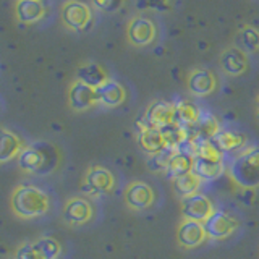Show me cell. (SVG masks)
I'll return each mask as SVG.
<instances>
[{
	"label": "cell",
	"mask_w": 259,
	"mask_h": 259,
	"mask_svg": "<svg viewBox=\"0 0 259 259\" xmlns=\"http://www.w3.org/2000/svg\"><path fill=\"white\" fill-rule=\"evenodd\" d=\"M23 151L21 140L10 130L0 128V164L18 157Z\"/></svg>",
	"instance_id": "obj_21"
},
{
	"label": "cell",
	"mask_w": 259,
	"mask_h": 259,
	"mask_svg": "<svg viewBox=\"0 0 259 259\" xmlns=\"http://www.w3.org/2000/svg\"><path fill=\"white\" fill-rule=\"evenodd\" d=\"M177 121V105L167 101H154L144 113V123L149 128H162Z\"/></svg>",
	"instance_id": "obj_9"
},
{
	"label": "cell",
	"mask_w": 259,
	"mask_h": 259,
	"mask_svg": "<svg viewBox=\"0 0 259 259\" xmlns=\"http://www.w3.org/2000/svg\"><path fill=\"white\" fill-rule=\"evenodd\" d=\"M229 175L238 186L254 190L259 186V149L251 148L232 162Z\"/></svg>",
	"instance_id": "obj_2"
},
{
	"label": "cell",
	"mask_w": 259,
	"mask_h": 259,
	"mask_svg": "<svg viewBox=\"0 0 259 259\" xmlns=\"http://www.w3.org/2000/svg\"><path fill=\"white\" fill-rule=\"evenodd\" d=\"M15 259H40L32 248V243H23L15 251Z\"/></svg>",
	"instance_id": "obj_31"
},
{
	"label": "cell",
	"mask_w": 259,
	"mask_h": 259,
	"mask_svg": "<svg viewBox=\"0 0 259 259\" xmlns=\"http://www.w3.org/2000/svg\"><path fill=\"white\" fill-rule=\"evenodd\" d=\"M204 229L207 233V238L225 240L232 237L235 230L238 229V221L230 214L224 212V210H214V214L204 222Z\"/></svg>",
	"instance_id": "obj_7"
},
{
	"label": "cell",
	"mask_w": 259,
	"mask_h": 259,
	"mask_svg": "<svg viewBox=\"0 0 259 259\" xmlns=\"http://www.w3.org/2000/svg\"><path fill=\"white\" fill-rule=\"evenodd\" d=\"M214 204L206 194L196 193L190 198L182 199V214L183 219H190V221H196L204 224L207 219L214 214Z\"/></svg>",
	"instance_id": "obj_6"
},
{
	"label": "cell",
	"mask_w": 259,
	"mask_h": 259,
	"mask_svg": "<svg viewBox=\"0 0 259 259\" xmlns=\"http://www.w3.org/2000/svg\"><path fill=\"white\" fill-rule=\"evenodd\" d=\"M186 88L196 97H206L212 94L217 88V78L207 68H194L186 76Z\"/></svg>",
	"instance_id": "obj_11"
},
{
	"label": "cell",
	"mask_w": 259,
	"mask_h": 259,
	"mask_svg": "<svg viewBox=\"0 0 259 259\" xmlns=\"http://www.w3.org/2000/svg\"><path fill=\"white\" fill-rule=\"evenodd\" d=\"M193 165H194V156L191 151H174L172 156H170L165 172L170 180H175L178 177H183L186 174L193 172Z\"/></svg>",
	"instance_id": "obj_17"
},
{
	"label": "cell",
	"mask_w": 259,
	"mask_h": 259,
	"mask_svg": "<svg viewBox=\"0 0 259 259\" xmlns=\"http://www.w3.org/2000/svg\"><path fill=\"white\" fill-rule=\"evenodd\" d=\"M49 156L42 151L37 149L34 146L29 148H23V151L18 156V165L20 168L26 170V172H42L44 168H52V162H49Z\"/></svg>",
	"instance_id": "obj_16"
},
{
	"label": "cell",
	"mask_w": 259,
	"mask_h": 259,
	"mask_svg": "<svg viewBox=\"0 0 259 259\" xmlns=\"http://www.w3.org/2000/svg\"><path fill=\"white\" fill-rule=\"evenodd\" d=\"M16 18L21 23H36L44 16L46 8L42 0H18L15 5Z\"/></svg>",
	"instance_id": "obj_19"
},
{
	"label": "cell",
	"mask_w": 259,
	"mask_h": 259,
	"mask_svg": "<svg viewBox=\"0 0 259 259\" xmlns=\"http://www.w3.org/2000/svg\"><path fill=\"white\" fill-rule=\"evenodd\" d=\"M125 204L133 210H146L156 201V193L146 182H132L125 190Z\"/></svg>",
	"instance_id": "obj_8"
},
{
	"label": "cell",
	"mask_w": 259,
	"mask_h": 259,
	"mask_svg": "<svg viewBox=\"0 0 259 259\" xmlns=\"http://www.w3.org/2000/svg\"><path fill=\"white\" fill-rule=\"evenodd\" d=\"M8 259H15V257H8Z\"/></svg>",
	"instance_id": "obj_33"
},
{
	"label": "cell",
	"mask_w": 259,
	"mask_h": 259,
	"mask_svg": "<svg viewBox=\"0 0 259 259\" xmlns=\"http://www.w3.org/2000/svg\"><path fill=\"white\" fill-rule=\"evenodd\" d=\"M157 28L148 16H135L126 26V39L135 47H146L154 42Z\"/></svg>",
	"instance_id": "obj_3"
},
{
	"label": "cell",
	"mask_w": 259,
	"mask_h": 259,
	"mask_svg": "<svg viewBox=\"0 0 259 259\" xmlns=\"http://www.w3.org/2000/svg\"><path fill=\"white\" fill-rule=\"evenodd\" d=\"M206 238H207V233L204 229V224H201V222L183 219L180 225L177 227V241H178V245L185 249L198 248L199 245L204 243Z\"/></svg>",
	"instance_id": "obj_10"
},
{
	"label": "cell",
	"mask_w": 259,
	"mask_h": 259,
	"mask_svg": "<svg viewBox=\"0 0 259 259\" xmlns=\"http://www.w3.org/2000/svg\"><path fill=\"white\" fill-rule=\"evenodd\" d=\"M32 248H34V251L39 254L40 259H57L60 254L59 241L51 237L39 238L37 241L32 243Z\"/></svg>",
	"instance_id": "obj_29"
},
{
	"label": "cell",
	"mask_w": 259,
	"mask_h": 259,
	"mask_svg": "<svg viewBox=\"0 0 259 259\" xmlns=\"http://www.w3.org/2000/svg\"><path fill=\"white\" fill-rule=\"evenodd\" d=\"M93 4L104 13H115L125 5V0H93Z\"/></svg>",
	"instance_id": "obj_30"
},
{
	"label": "cell",
	"mask_w": 259,
	"mask_h": 259,
	"mask_svg": "<svg viewBox=\"0 0 259 259\" xmlns=\"http://www.w3.org/2000/svg\"><path fill=\"white\" fill-rule=\"evenodd\" d=\"M249 67L248 55L237 46L227 47L221 55V68L229 76H241Z\"/></svg>",
	"instance_id": "obj_13"
},
{
	"label": "cell",
	"mask_w": 259,
	"mask_h": 259,
	"mask_svg": "<svg viewBox=\"0 0 259 259\" xmlns=\"http://www.w3.org/2000/svg\"><path fill=\"white\" fill-rule=\"evenodd\" d=\"M12 207L21 219H36L47 212L49 196L36 186L21 185L13 193Z\"/></svg>",
	"instance_id": "obj_1"
},
{
	"label": "cell",
	"mask_w": 259,
	"mask_h": 259,
	"mask_svg": "<svg viewBox=\"0 0 259 259\" xmlns=\"http://www.w3.org/2000/svg\"><path fill=\"white\" fill-rule=\"evenodd\" d=\"M177 105V121L183 126L196 125L201 120V110L190 101H180Z\"/></svg>",
	"instance_id": "obj_27"
},
{
	"label": "cell",
	"mask_w": 259,
	"mask_h": 259,
	"mask_svg": "<svg viewBox=\"0 0 259 259\" xmlns=\"http://www.w3.org/2000/svg\"><path fill=\"white\" fill-rule=\"evenodd\" d=\"M96 96H97V104L104 105V107L113 109V107H118V105H121L125 102L126 91L118 81L107 79L102 86H99L96 89Z\"/></svg>",
	"instance_id": "obj_14"
},
{
	"label": "cell",
	"mask_w": 259,
	"mask_h": 259,
	"mask_svg": "<svg viewBox=\"0 0 259 259\" xmlns=\"http://www.w3.org/2000/svg\"><path fill=\"white\" fill-rule=\"evenodd\" d=\"M159 130H160L162 136H164L167 149H170V151H178L185 143H188V132H186V126L180 125L178 121L168 123Z\"/></svg>",
	"instance_id": "obj_22"
},
{
	"label": "cell",
	"mask_w": 259,
	"mask_h": 259,
	"mask_svg": "<svg viewBox=\"0 0 259 259\" xmlns=\"http://www.w3.org/2000/svg\"><path fill=\"white\" fill-rule=\"evenodd\" d=\"M68 104H70V107L76 112H84L88 109L94 107L97 104L96 89L81 83L78 79L73 81L68 89Z\"/></svg>",
	"instance_id": "obj_12"
},
{
	"label": "cell",
	"mask_w": 259,
	"mask_h": 259,
	"mask_svg": "<svg viewBox=\"0 0 259 259\" xmlns=\"http://www.w3.org/2000/svg\"><path fill=\"white\" fill-rule=\"evenodd\" d=\"M62 21L71 31H83L93 20L91 8L79 0H68L62 7Z\"/></svg>",
	"instance_id": "obj_4"
},
{
	"label": "cell",
	"mask_w": 259,
	"mask_h": 259,
	"mask_svg": "<svg viewBox=\"0 0 259 259\" xmlns=\"http://www.w3.org/2000/svg\"><path fill=\"white\" fill-rule=\"evenodd\" d=\"M256 117L259 120V96H257V99H256Z\"/></svg>",
	"instance_id": "obj_32"
},
{
	"label": "cell",
	"mask_w": 259,
	"mask_h": 259,
	"mask_svg": "<svg viewBox=\"0 0 259 259\" xmlns=\"http://www.w3.org/2000/svg\"><path fill=\"white\" fill-rule=\"evenodd\" d=\"M93 206L84 198H71L63 209V219L70 225H83L91 221Z\"/></svg>",
	"instance_id": "obj_15"
},
{
	"label": "cell",
	"mask_w": 259,
	"mask_h": 259,
	"mask_svg": "<svg viewBox=\"0 0 259 259\" xmlns=\"http://www.w3.org/2000/svg\"><path fill=\"white\" fill-rule=\"evenodd\" d=\"M237 47L241 49L245 54H256L259 52V29L254 26L245 24L237 32Z\"/></svg>",
	"instance_id": "obj_26"
},
{
	"label": "cell",
	"mask_w": 259,
	"mask_h": 259,
	"mask_svg": "<svg viewBox=\"0 0 259 259\" xmlns=\"http://www.w3.org/2000/svg\"><path fill=\"white\" fill-rule=\"evenodd\" d=\"M113 186H115V178L105 167L94 165L88 168L83 183V190L88 194H91V196H102V194L110 193Z\"/></svg>",
	"instance_id": "obj_5"
},
{
	"label": "cell",
	"mask_w": 259,
	"mask_h": 259,
	"mask_svg": "<svg viewBox=\"0 0 259 259\" xmlns=\"http://www.w3.org/2000/svg\"><path fill=\"white\" fill-rule=\"evenodd\" d=\"M193 174L199 177L202 182L215 180L217 177H221L224 174V164H222V160H209V159L194 157Z\"/></svg>",
	"instance_id": "obj_24"
},
{
	"label": "cell",
	"mask_w": 259,
	"mask_h": 259,
	"mask_svg": "<svg viewBox=\"0 0 259 259\" xmlns=\"http://www.w3.org/2000/svg\"><path fill=\"white\" fill-rule=\"evenodd\" d=\"M214 144L221 152H232L241 149L246 144V136L237 132H230V130H221L214 138Z\"/></svg>",
	"instance_id": "obj_23"
},
{
	"label": "cell",
	"mask_w": 259,
	"mask_h": 259,
	"mask_svg": "<svg viewBox=\"0 0 259 259\" xmlns=\"http://www.w3.org/2000/svg\"><path fill=\"white\" fill-rule=\"evenodd\" d=\"M201 183L202 180L199 177H196L193 172L186 174L183 177H178L175 180H172V185H174V191L175 194L180 199H185V198H190L193 194L199 193V188H201Z\"/></svg>",
	"instance_id": "obj_25"
},
{
	"label": "cell",
	"mask_w": 259,
	"mask_h": 259,
	"mask_svg": "<svg viewBox=\"0 0 259 259\" xmlns=\"http://www.w3.org/2000/svg\"><path fill=\"white\" fill-rule=\"evenodd\" d=\"M193 144V156L199 159H209V160H222V152L219 151L217 146L209 140H199Z\"/></svg>",
	"instance_id": "obj_28"
},
{
	"label": "cell",
	"mask_w": 259,
	"mask_h": 259,
	"mask_svg": "<svg viewBox=\"0 0 259 259\" xmlns=\"http://www.w3.org/2000/svg\"><path fill=\"white\" fill-rule=\"evenodd\" d=\"M76 79L81 81V83H84L88 86L97 89L110 78L107 75V71L104 70L102 65L96 63V62H86V63L79 65V67H78Z\"/></svg>",
	"instance_id": "obj_18"
},
{
	"label": "cell",
	"mask_w": 259,
	"mask_h": 259,
	"mask_svg": "<svg viewBox=\"0 0 259 259\" xmlns=\"http://www.w3.org/2000/svg\"><path fill=\"white\" fill-rule=\"evenodd\" d=\"M140 144H141V149L146 154H149V156H157V154L164 152L167 149L164 136H162L159 128L144 126L140 135Z\"/></svg>",
	"instance_id": "obj_20"
}]
</instances>
